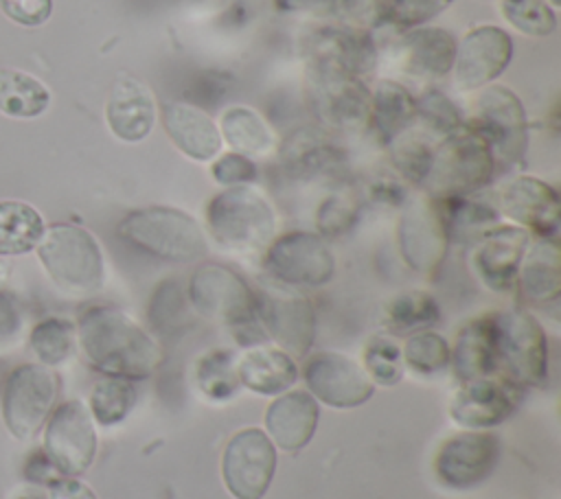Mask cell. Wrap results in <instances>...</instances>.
Listing matches in <instances>:
<instances>
[{"instance_id": "cell-1", "label": "cell", "mask_w": 561, "mask_h": 499, "mask_svg": "<svg viewBox=\"0 0 561 499\" xmlns=\"http://www.w3.org/2000/svg\"><path fill=\"white\" fill-rule=\"evenodd\" d=\"M77 341L85 361L103 376L145 381L164 361L158 339L112 304H94L79 315Z\"/></svg>"}, {"instance_id": "cell-2", "label": "cell", "mask_w": 561, "mask_h": 499, "mask_svg": "<svg viewBox=\"0 0 561 499\" xmlns=\"http://www.w3.org/2000/svg\"><path fill=\"white\" fill-rule=\"evenodd\" d=\"M186 298L199 315L228 326L241 344L254 346L265 339L259 322L256 289L232 267L202 260L188 278Z\"/></svg>"}, {"instance_id": "cell-3", "label": "cell", "mask_w": 561, "mask_h": 499, "mask_svg": "<svg viewBox=\"0 0 561 499\" xmlns=\"http://www.w3.org/2000/svg\"><path fill=\"white\" fill-rule=\"evenodd\" d=\"M116 230L127 245L158 260L197 263L208 254L206 230L182 208H136L118 221Z\"/></svg>"}, {"instance_id": "cell-4", "label": "cell", "mask_w": 561, "mask_h": 499, "mask_svg": "<svg viewBox=\"0 0 561 499\" xmlns=\"http://www.w3.org/2000/svg\"><path fill=\"white\" fill-rule=\"evenodd\" d=\"M276 228L272 201L252 184L224 188L206 204V230L228 252H261L276 236Z\"/></svg>"}, {"instance_id": "cell-5", "label": "cell", "mask_w": 561, "mask_h": 499, "mask_svg": "<svg viewBox=\"0 0 561 499\" xmlns=\"http://www.w3.org/2000/svg\"><path fill=\"white\" fill-rule=\"evenodd\" d=\"M48 278L70 295H90L105 285V260L92 232L75 223H53L37 243Z\"/></svg>"}, {"instance_id": "cell-6", "label": "cell", "mask_w": 561, "mask_h": 499, "mask_svg": "<svg viewBox=\"0 0 561 499\" xmlns=\"http://www.w3.org/2000/svg\"><path fill=\"white\" fill-rule=\"evenodd\" d=\"M495 335V372L519 387H539L548 376V337L541 322L526 309L491 315Z\"/></svg>"}, {"instance_id": "cell-7", "label": "cell", "mask_w": 561, "mask_h": 499, "mask_svg": "<svg viewBox=\"0 0 561 499\" xmlns=\"http://www.w3.org/2000/svg\"><path fill=\"white\" fill-rule=\"evenodd\" d=\"M495 166L484 138L467 125L436 142L434 164L423 188L434 199L469 197L491 184Z\"/></svg>"}, {"instance_id": "cell-8", "label": "cell", "mask_w": 561, "mask_h": 499, "mask_svg": "<svg viewBox=\"0 0 561 499\" xmlns=\"http://www.w3.org/2000/svg\"><path fill=\"white\" fill-rule=\"evenodd\" d=\"M309 107L329 131H362L368 127L370 88L364 79L322 61H305Z\"/></svg>"}, {"instance_id": "cell-9", "label": "cell", "mask_w": 561, "mask_h": 499, "mask_svg": "<svg viewBox=\"0 0 561 499\" xmlns=\"http://www.w3.org/2000/svg\"><path fill=\"white\" fill-rule=\"evenodd\" d=\"M335 254L324 236L309 230L276 234L263 250V271L291 289H318L335 276Z\"/></svg>"}, {"instance_id": "cell-10", "label": "cell", "mask_w": 561, "mask_h": 499, "mask_svg": "<svg viewBox=\"0 0 561 499\" xmlns=\"http://www.w3.org/2000/svg\"><path fill=\"white\" fill-rule=\"evenodd\" d=\"M489 144L495 164L515 166L528 149V116L515 90L491 83L476 98L473 123H467Z\"/></svg>"}, {"instance_id": "cell-11", "label": "cell", "mask_w": 561, "mask_h": 499, "mask_svg": "<svg viewBox=\"0 0 561 499\" xmlns=\"http://www.w3.org/2000/svg\"><path fill=\"white\" fill-rule=\"evenodd\" d=\"M449 232L443 204L427 193L403 204L397 221V245L403 263L421 274L434 276L449 252Z\"/></svg>"}, {"instance_id": "cell-12", "label": "cell", "mask_w": 561, "mask_h": 499, "mask_svg": "<svg viewBox=\"0 0 561 499\" xmlns=\"http://www.w3.org/2000/svg\"><path fill=\"white\" fill-rule=\"evenodd\" d=\"M256 302L265 339H272L274 346L294 359L307 357L316 339V309L311 300L300 289L267 282L256 289Z\"/></svg>"}, {"instance_id": "cell-13", "label": "cell", "mask_w": 561, "mask_h": 499, "mask_svg": "<svg viewBox=\"0 0 561 499\" xmlns=\"http://www.w3.org/2000/svg\"><path fill=\"white\" fill-rule=\"evenodd\" d=\"M278 449L261 427L232 433L221 451V479L234 499H263L272 486Z\"/></svg>"}, {"instance_id": "cell-14", "label": "cell", "mask_w": 561, "mask_h": 499, "mask_svg": "<svg viewBox=\"0 0 561 499\" xmlns=\"http://www.w3.org/2000/svg\"><path fill=\"white\" fill-rule=\"evenodd\" d=\"M515 44L506 28L497 24H476L456 39L451 66L454 85L462 92L482 90L495 83L513 61Z\"/></svg>"}, {"instance_id": "cell-15", "label": "cell", "mask_w": 561, "mask_h": 499, "mask_svg": "<svg viewBox=\"0 0 561 499\" xmlns=\"http://www.w3.org/2000/svg\"><path fill=\"white\" fill-rule=\"evenodd\" d=\"M96 455V429L81 401H66L50 411L44 431V457L61 477L85 473Z\"/></svg>"}, {"instance_id": "cell-16", "label": "cell", "mask_w": 561, "mask_h": 499, "mask_svg": "<svg viewBox=\"0 0 561 499\" xmlns=\"http://www.w3.org/2000/svg\"><path fill=\"white\" fill-rule=\"evenodd\" d=\"M59 392L57 374L42 363H26L11 372L2 394L7 429L20 438H33L53 411Z\"/></svg>"}, {"instance_id": "cell-17", "label": "cell", "mask_w": 561, "mask_h": 499, "mask_svg": "<svg viewBox=\"0 0 561 499\" xmlns=\"http://www.w3.org/2000/svg\"><path fill=\"white\" fill-rule=\"evenodd\" d=\"M300 376L305 381V390L318 403L333 409L362 407L373 398L377 387L359 361L333 350L307 357Z\"/></svg>"}, {"instance_id": "cell-18", "label": "cell", "mask_w": 561, "mask_h": 499, "mask_svg": "<svg viewBox=\"0 0 561 499\" xmlns=\"http://www.w3.org/2000/svg\"><path fill=\"white\" fill-rule=\"evenodd\" d=\"M500 462V440L491 431L462 429L440 442L434 455L436 479L454 490H469L491 477Z\"/></svg>"}, {"instance_id": "cell-19", "label": "cell", "mask_w": 561, "mask_h": 499, "mask_svg": "<svg viewBox=\"0 0 561 499\" xmlns=\"http://www.w3.org/2000/svg\"><path fill=\"white\" fill-rule=\"evenodd\" d=\"M524 387L500 374L460 383L449 401V418L462 429L489 431L508 420L522 405Z\"/></svg>"}, {"instance_id": "cell-20", "label": "cell", "mask_w": 561, "mask_h": 499, "mask_svg": "<svg viewBox=\"0 0 561 499\" xmlns=\"http://www.w3.org/2000/svg\"><path fill=\"white\" fill-rule=\"evenodd\" d=\"M530 234L513 223H497L471 243L469 265L493 293H513Z\"/></svg>"}, {"instance_id": "cell-21", "label": "cell", "mask_w": 561, "mask_h": 499, "mask_svg": "<svg viewBox=\"0 0 561 499\" xmlns=\"http://www.w3.org/2000/svg\"><path fill=\"white\" fill-rule=\"evenodd\" d=\"M497 212L528 234L554 236L559 230L561 201L552 184L535 175H517L502 186L497 195Z\"/></svg>"}, {"instance_id": "cell-22", "label": "cell", "mask_w": 561, "mask_h": 499, "mask_svg": "<svg viewBox=\"0 0 561 499\" xmlns=\"http://www.w3.org/2000/svg\"><path fill=\"white\" fill-rule=\"evenodd\" d=\"M156 120L158 103L151 88L127 70L116 72L105 98V123L112 136L127 144L142 142Z\"/></svg>"}, {"instance_id": "cell-23", "label": "cell", "mask_w": 561, "mask_h": 499, "mask_svg": "<svg viewBox=\"0 0 561 499\" xmlns=\"http://www.w3.org/2000/svg\"><path fill=\"white\" fill-rule=\"evenodd\" d=\"M305 61L337 66L359 79L370 74L379 63V48L373 31L344 24H324L313 28L305 42Z\"/></svg>"}, {"instance_id": "cell-24", "label": "cell", "mask_w": 561, "mask_h": 499, "mask_svg": "<svg viewBox=\"0 0 561 499\" xmlns=\"http://www.w3.org/2000/svg\"><path fill=\"white\" fill-rule=\"evenodd\" d=\"M283 169L296 179L331 177L346 164V153L333 131L318 123L291 129L276 147Z\"/></svg>"}, {"instance_id": "cell-25", "label": "cell", "mask_w": 561, "mask_h": 499, "mask_svg": "<svg viewBox=\"0 0 561 499\" xmlns=\"http://www.w3.org/2000/svg\"><path fill=\"white\" fill-rule=\"evenodd\" d=\"M160 123L171 144L195 162H210L221 153L224 140L217 120L197 103L169 101L160 107Z\"/></svg>"}, {"instance_id": "cell-26", "label": "cell", "mask_w": 561, "mask_h": 499, "mask_svg": "<svg viewBox=\"0 0 561 499\" xmlns=\"http://www.w3.org/2000/svg\"><path fill=\"white\" fill-rule=\"evenodd\" d=\"M320 403L307 390H287L265 411V433L283 453L302 451L316 436Z\"/></svg>"}, {"instance_id": "cell-27", "label": "cell", "mask_w": 561, "mask_h": 499, "mask_svg": "<svg viewBox=\"0 0 561 499\" xmlns=\"http://www.w3.org/2000/svg\"><path fill=\"white\" fill-rule=\"evenodd\" d=\"M456 55V37L443 26H416L403 31L399 59L405 74L425 83L440 81L451 72Z\"/></svg>"}, {"instance_id": "cell-28", "label": "cell", "mask_w": 561, "mask_h": 499, "mask_svg": "<svg viewBox=\"0 0 561 499\" xmlns=\"http://www.w3.org/2000/svg\"><path fill=\"white\" fill-rule=\"evenodd\" d=\"M515 289L535 306L554 304L561 295V250L554 236H537L526 247Z\"/></svg>"}, {"instance_id": "cell-29", "label": "cell", "mask_w": 561, "mask_h": 499, "mask_svg": "<svg viewBox=\"0 0 561 499\" xmlns=\"http://www.w3.org/2000/svg\"><path fill=\"white\" fill-rule=\"evenodd\" d=\"M237 376L241 387L259 396H278L298 381V365L291 355L278 346L254 344L237 357Z\"/></svg>"}, {"instance_id": "cell-30", "label": "cell", "mask_w": 561, "mask_h": 499, "mask_svg": "<svg viewBox=\"0 0 561 499\" xmlns=\"http://www.w3.org/2000/svg\"><path fill=\"white\" fill-rule=\"evenodd\" d=\"M449 365L458 383L495 374V335L491 315H480L460 326L451 346Z\"/></svg>"}, {"instance_id": "cell-31", "label": "cell", "mask_w": 561, "mask_h": 499, "mask_svg": "<svg viewBox=\"0 0 561 499\" xmlns=\"http://www.w3.org/2000/svg\"><path fill=\"white\" fill-rule=\"evenodd\" d=\"M217 127L224 144H228L230 151L243 153L252 160L265 158L278 147L274 129L252 105H228L221 112Z\"/></svg>"}, {"instance_id": "cell-32", "label": "cell", "mask_w": 561, "mask_h": 499, "mask_svg": "<svg viewBox=\"0 0 561 499\" xmlns=\"http://www.w3.org/2000/svg\"><path fill=\"white\" fill-rule=\"evenodd\" d=\"M416 98L414 94L394 79H379L370 88L368 127L381 142H390L401 131L414 125Z\"/></svg>"}, {"instance_id": "cell-33", "label": "cell", "mask_w": 561, "mask_h": 499, "mask_svg": "<svg viewBox=\"0 0 561 499\" xmlns=\"http://www.w3.org/2000/svg\"><path fill=\"white\" fill-rule=\"evenodd\" d=\"M50 105L48 88L28 72L0 68V114L13 118H35Z\"/></svg>"}, {"instance_id": "cell-34", "label": "cell", "mask_w": 561, "mask_h": 499, "mask_svg": "<svg viewBox=\"0 0 561 499\" xmlns=\"http://www.w3.org/2000/svg\"><path fill=\"white\" fill-rule=\"evenodd\" d=\"M440 320L438 300L421 289L397 293L383 309V324L390 335H412L432 328Z\"/></svg>"}, {"instance_id": "cell-35", "label": "cell", "mask_w": 561, "mask_h": 499, "mask_svg": "<svg viewBox=\"0 0 561 499\" xmlns=\"http://www.w3.org/2000/svg\"><path fill=\"white\" fill-rule=\"evenodd\" d=\"M44 230V219L31 204L0 201V256L35 250Z\"/></svg>"}, {"instance_id": "cell-36", "label": "cell", "mask_w": 561, "mask_h": 499, "mask_svg": "<svg viewBox=\"0 0 561 499\" xmlns=\"http://www.w3.org/2000/svg\"><path fill=\"white\" fill-rule=\"evenodd\" d=\"M434 149L436 144L427 138V134L414 125L388 142L394 171L414 186H423L427 182L434 164Z\"/></svg>"}, {"instance_id": "cell-37", "label": "cell", "mask_w": 561, "mask_h": 499, "mask_svg": "<svg viewBox=\"0 0 561 499\" xmlns=\"http://www.w3.org/2000/svg\"><path fill=\"white\" fill-rule=\"evenodd\" d=\"M443 204L445 212V223L449 232V241H460V243H473L478 241L486 230L493 225L502 223V217L497 208L469 199V197H456V199H438Z\"/></svg>"}, {"instance_id": "cell-38", "label": "cell", "mask_w": 561, "mask_h": 499, "mask_svg": "<svg viewBox=\"0 0 561 499\" xmlns=\"http://www.w3.org/2000/svg\"><path fill=\"white\" fill-rule=\"evenodd\" d=\"M197 390L210 401H230L239 392L241 383L237 376V357L232 350L217 348L204 352L193 368Z\"/></svg>"}, {"instance_id": "cell-39", "label": "cell", "mask_w": 561, "mask_h": 499, "mask_svg": "<svg viewBox=\"0 0 561 499\" xmlns=\"http://www.w3.org/2000/svg\"><path fill=\"white\" fill-rule=\"evenodd\" d=\"M136 405L134 381L118 376H101L90 392V416L101 427H114L123 422Z\"/></svg>"}, {"instance_id": "cell-40", "label": "cell", "mask_w": 561, "mask_h": 499, "mask_svg": "<svg viewBox=\"0 0 561 499\" xmlns=\"http://www.w3.org/2000/svg\"><path fill=\"white\" fill-rule=\"evenodd\" d=\"M414 98H416L414 120H419L425 134L436 136L440 140L467 127V120L460 107L443 90L427 88L421 92V96H414Z\"/></svg>"}, {"instance_id": "cell-41", "label": "cell", "mask_w": 561, "mask_h": 499, "mask_svg": "<svg viewBox=\"0 0 561 499\" xmlns=\"http://www.w3.org/2000/svg\"><path fill=\"white\" fill-rule=\"evenodd\" d=\"M401 355L405 368L421 376H432L449 365L451 346L440 333L425 328L405 337L401 344Z\"/></svg>"}, {"instance_id": "cell-42", "label": "cell", "mask_w": 561, "mask_h": 499, "mask_svg": "<svg viewBox=\"0 0 561 499\" xmlns=\"http://www.w3.org/2000/svg\"><path fill=\"white\" fill-rule=\"evenodd\" d=\"M362 365L375 385L392 387L401 383L405 374L401 344L390 333L370 337L362 352Z\"/></svg>"}, {"instance_id": "cell-43", "label": "cell", "mask_w": 561, "mask_h": 499, "mask_svg": "<svg viewBox=\"0 0 561 499\" xmlns=\"http://www.w3.org/2000/svg\"><path fill=\"white\" fill-rule=\"evenodd\" d=\"M28 341L42 365H59L75 352L77 326L64 317H48L33 326Z\"/></svg>"}, {"instance_id": "cell-44", "label": "cell", "mask_w": 561, "mask_h": 499, "mask_svg": "<svg viewBox=\"0 0 561 499\" xmlns=\"http://www.w3.org/2000/svg\"><path fill=\"white\" fill-rule=\"evenodd\" d=\"M186 302V289L178 278H164L158 282L147 306L151 328L158 333H173L184 322Z\"/></svg>"}, {"instance_id": "cell-45", "label": "cell", "mask_w": 561, "mask_h": 499, "mask_svg": "<svg viewBox=\"0 0 561 499\" xmlns=\"http://www.w3.org/2000/svg\"><path fill=\"white\" fill-rule=\"evenodd\" d=\"M500 11L522 35L548 37L557 31V11L546 0H500Z\"/></svg>"}, {"instance_id": "cell-46", "label": "cell", "mask_w": 561, "mask_h": 499, "mask_svg": "<svg viewBox=\"0 0 561 499\" xmlns=\"http://www.w3.org/2000/svg\"><path fill=\"white\" fill-rule=\"evenodd\" d=\"M451 4L454 0H383V20L397 28L410 31L430 24Z\"/></svg>"}, {"instance_id": "cell-47", "label": "cell", "mask_w": 561, "mask_h": 499, "mask_svg": "<svg viewBox=\"0 0 561 499\" xmlns=\"http://www.w3.org/2000/svg\"><path fill=\"white\" fill-rule=\"evenodd\" d=\"M359 212V204L355 195L351 193H333L329 195L316 214L318 221V234L324 239H333L344 234L346 230L353 228L355 219Z\"/></svg>"}, {"instance_id": "cell-48", "label": "cell", "mask_w": 561, "mask_h": 499, "mask_svg": "<svg viewBox=\"0 0 561 499\" xmlns=\"http://www.w3.org/2000/svg\"><path fill=\"white\" fill-rule=\"evenodd\" d=\"M337 24L373 31L383 24V0H333L331 13Z\"/></svg>"}, {"instance_id": "cell-49", "label": "cell", "mask_w": 561, "mask_h": 499, "mask_svg": "<svg viewBox=\"0 0 561 499\" xmlns=\"http://www.w3.org/2000/svg\"><path fill=\"white\" fill-rule=\"evenodd\" d=\"M256 162L237 151H226L210 160V177L224 188L252 184L256 179Z\"/></svg>"}, {"instance_id": "cell-50", "label": "cell", "mask_w": 561, "mask_h": 499, "mask_svg": "<svg viewBox=\"0 0 561 499\" xmlns=\"http://www.w3.org/2000/svg\"><path fill=\"white\" fill-rule=\"evenodd\" d=\"M0 9L22 26H39L50 18L53 0H0Z\"/></svg>"}, {"instance_id": "cell-51", "label": "cell", "mask_w": 561, "mask_h": 499, "mask_svg": "<svg viewBox=\"0 0 561 499\" xmlns=\"http://www.w3.org/2000/svg\"><path fill=\"white\" fill-rule=\"evenodd\" d=\"M50 499H96L94 490L75 477H57L48 484Z\"/></svg>"}, {"instance_id": "cell-52", "label": "cell", "mask_w": 561, "mask_h": 499, "mask_svg": "<svg viewBox=\"0 0 561 499\" xmlns=\"http://www.w3.org/2000/svg\"><path fill=\"white\" fill-rule=\"evenodd\" d=\"M274 4L280 13L289 15H329L333 0H274Z\"/></svg>"}, {"instance_id": "cell-53", "label": "cell", "mask_w": 561, "mask_h": 499, "mask_svg": "<svg viewBox=\"0 0 561 499\" xmlns=\"http://www.w3.org/2000/svg\"><path fill=\"white\" fill-rule=\"evenodd\" d=\"M20 326V315L18 309L13 306L11 298L0 293V337L11 335Z\"/></svg>"}, {"instance_id": "cell-54", "label": "cell", "mask_w": 561, "mask_h": 499, "mask_svg": "<svg viewBox=\"0 0 561 499\" xmlns=\"http://www.w3.org/2000/svg\"><path fill=\"white\" fill-rule=\"evenodd\" d=\"M373 195L379 201H403L405 204V188L392 179H377L373 186Z\"/></svg>"}, {"instance_id": "cell-55", "label": "cell", "mask_w": 561, "mask_h": 499, "mask_svg": "<svg viewBox=\"0 0 561 499\" xmlns=\"http://www.w3.org/2000/svg\"><path fill=\"white\" fill-rule=\"evenodd\" d=\"M11 271H13V267H11L7 260H0V289L7 285Z\"/></svg>"}, {"instance_id": "cell-56", "label": "cell", "mask_w": 561, "mask_h": 499, "mask_svg": "<svg viewBox=\"0 0 561 499\" xmlns=\"http://www.w3.org/2000/svg\"><path fill=\"white\" fill-rule=\"evenodd\" d=\"M546 2H548V4H550L554 11H557V7L561 4V0H546Z\"/></svg>"}, {"instance_id": "cell-57", "label": "cell", "mask_w": 561, "mask_h": 499, "mask_svg": "<svg viewBox=\"0 0 561 499\" xmlns=\"http://www.w3.org/2000/svg\"><path fill=\"white\" fill-rule=\"evenodd\" d=\"M24 499H35V497H24Z\"/></svg>"}]
</instances>
